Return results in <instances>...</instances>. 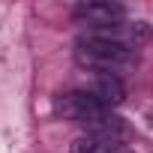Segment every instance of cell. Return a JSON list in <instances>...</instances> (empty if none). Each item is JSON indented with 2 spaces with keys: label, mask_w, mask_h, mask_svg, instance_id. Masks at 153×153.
Returning a JSON list of instances; mask_svg holds the SVG:
<instances>
[{
  "label": "cell",
  "mask_w": 153,
  "mask_h": 153,
  "mask_svg": "<svg viewBox=\"0 0 153 153\" xmlns=\"http://www.w3.org/2000/svg\"><path fill=\"white\" fill-rule=\"evenodd\" d=\"M69 153H132L126 150L120 141L111 138H96V135H81L69 144Z\"/></svg>",
  "instance_id": "5b68a950"
},
{
  "label": "cell",
  "mask_w": 153,
  "mask_h": 153,
  "mask_svg": "<svg viewBox=\"0 0 153 153\" xmlns=\"http://www.w3.org/2000/svg\"><path fill=\"white\" fill-rule=\"evenodd\" d=\"M105 108H111V105H120L123 99H126V87H123V81H120V75L117 72H96L93 75V90H90Z\"/></svg>",
  "instance_id": "277c9868"
},
{
  "label": "cell",
  "mask_w": 153,
  "mask_h": 153,
  "mask_svg": "<svg viewBox=\"0 0 153 153\" xmlns=\"http://www.w3.org/2000/svg\"><path fill=\"white\" fill-rule=\"evenodd\" d=\"M75 60L87 69H96V72H114V69L129 66L135 60V51L129 42H123L117 36L90 33V36L75 39Z\"/></svg>",
  "instance_id": "7a4b0ae2"
},
{
  "label": "cell",
  "mask_w": 153,
  "mask_h": 153,
  "mask_svg": "<svg viewBox=\"0 0 153 153\" xmlns=\"http://www.w3.org/2000/svg\"><path fill=\"white\" fill-rule=\"evenodd\" d=\"M72 15H75L78 24L93 27V33L111 36V33H120V30H123L126 6L111 3V0H87V3H78V6H75Z\"/></svg>",
  "instance_id": "3957f363"
},
{
  "label": "cell",
  "mask_w": 153,
  "mask_h": 153,
  "mask_svg": "<svg viewBox=\"0 0 153 153\" xmlns=\"http://www.w3.org/2000/svg\"><path fill=\"white\" fill-rule=\"evenodd\" d=\"M54 111L63 117V120H69V123H78V126H84L87 129V135H96V138H111V141H117L120 135H123V120L111 111V108H105L90 90H69V93H63L57 102H54Z\"/></svg>",
  "instance_id": "6da1fadb"
}]
</instances>
